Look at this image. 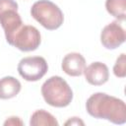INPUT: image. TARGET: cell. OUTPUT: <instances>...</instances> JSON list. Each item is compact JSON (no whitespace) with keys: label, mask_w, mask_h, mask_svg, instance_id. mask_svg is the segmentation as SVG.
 <instances>
[{"label":"cell","mask_w":126,"mask_h":126,"mask_svg":"<svg viewBox=\"0 0 126 126\" xmlns=\"http://www.w3.org/2000/svg\"><path fill=\"white\" fill-rule=\"evenodd\" d=\"M86 109L94 118L105 119L114 124H124L126 122L125 102L104 93L92 94L86 102Z\"/></svg>","instance_id":"1"},{"label":"cell","mask_w":126,"mask_h":126,"mask_svg":"<svg viewBox=\"0 0 126 126\" xmlns=\"http://www.w3.org/2000/svg\"><path fill=\"white\" fill-rule=\"evenodd\" d=\"M41 94L45 102L53 107L68 106L73 99L70 86L59 76H52L42 84Z\"/></svg>","instance_id":"2"},{"label":"cell","mask_w":126,"mask_h":126,"mask_svg":"<svg viewBox=\"0 0 126 126\" xmlns=\"http://www.w3.org/2000/svg\"><path fill=\"white\" fill-rule=\"evenodd\" d=\"M31 15L44 29L49 31L57 30L64 22L61 9L49 0H39L33 3L31 8Z\"/></svg>","instance_id":"3"},{"label":"cell","mask_w":126,"mask_h":126,"mask_svg":"<svg viewBox=\"0 0 126 126\" xmlns=\"http://www.w3.org/2000/svg\"><path fill=\"white\" fill-rule=\"evenodd\" d=\"M0 24L4 30L7 42L12 45L16 33L23 26L16 1L0 0Z\"/></svg>","instance_id":"4"},{"label":"cell","mask_w":126,"mask_h":126,"mask_svg":"<svg viewBox=\"0 0 126 126\" xmlns=\"http://www.w3.org/2000/svg\"><path fill=\"white\" fill-rule=\"evenodd\" d=\"M48 65L46 60L40 56H29L20 60L18 72L20 76L29 82L40 80L47 72Z\"/></svg>","instance_id":"5"},{"label":"cell","mask_w":126,"mask_h":126,"mask_svg":"<svg viewBox=\"0 0 126 126\" xmlns=\"http://www.w3.org/2000/svg\"><path fill=\"white\" fill-rule=\"evenodd\" d=\"M41 42V36L39 31L30 25H23L19 32L16 33L13 46L18 48L21 51H33L35 50Z\"/></svg>","instance_id":"6"},{"label":"cell","mask_w":126,"mask_h":126,"mask_svg":"<svg viewBox=\"0 0 126 126\" xmlns=\"http://www.w3.org/2000/svg\"><path fill=\"white\" fill-rule=\"evenodd\" d=\"M126 39L123 27L118 21H113L106 25L100 32V42L107 49H115Z\"/></svg>","instance_id":"7"},{"label":"cell","mask_w":126,"mask_h":126,"mask_svg":"<svg viewBox=\"0 0 126 126\" xmlns=\"http://www.w3.org/2000/svg\"><path fill=\"white\" fill-rule=\"evenodd\" d=\"M87 82L93 86H101L109 79V71L107 66L102 62H93L84 70Z\"/></svg>","instance_id":"8"},{"label":"cell","mask_w":126,"mask_h":126,"mask_svg":"<svg viewBox=\"0 0 126 126\" xmlns=\"http://www.w3.org/2000/svg\"><path fill=\"white\" fill-rule=\"evenodd\" d=\"M61 68L68 76L79 77L83 74L86 68V60L81 53L71 52L64 56Z\"/></svg>","instance_id":"9"},{"label":"cell","mask_w":126,"mask_h":126,"mask_svg":"<svg viewBox=\"0 0 126 126\" xmlns=\"http://www.w3.org/2000/svg\"><path fill=\"white\" fill-rule=\"evenodd\" d=\"M21 83L12 76H6L0 79V98L10 99L15 97L21 91Z\"/></svg>","instance_id":"10"},{"label":"cell","mask_w":126,"mask_h":126,"mask_svg":"<svg viewBox=\"0 0 126 126\" xmlns=\"http://www.w3.org/2000/svg\"><path fill=\"white\" fill-rule=\"evenodd\" d=\"M58 124L57 119L44 109L35 110L30 120L31 126H58Z\"/></svg>","instance_id":"11"},{"label":"cell","mask_w":126,"mask_h":126,"mask_svg":"<svg viewBox=\"0 0 126 126\" xmlns=\"http://www.w3.org/2000/svg\"><path fill=\"white\" fill-rule=\"evenodd\" d=\"M105 9L118 21H124L126 18V0H106Z\"/></svg>","instance_id":"12"},{"label":"cell","mask_w":126,"mask_h":126,"mask_svg":"<svg viewBox=\"0 0 126 126\" xmlns=\"http://www.w3.org/2000/svg\"><path fill=\"white\" fill-rule=\"evenodd\" d=\"M113 74L117 78H124L126 76V55L121 53L116 59V62L113 66Z\"/></svg>","instance_id":"13"},{"label":"cell","mask_w":126,"mask_h":126,"mask_svg":"<svg viewBox=\"0 0 126 126\" xmlns=\"http://www.w3.org/2000/svg\"><path fill=\"white\" fill-rule=\"evenodd\" d=\"M4 125H23V121L17 116H11L4 122Z\"/></svg>","instance_id":"14"},{"label":"cell","mask_w":126,"mask_h":126,"mask_svg":"<svg viewBox=\"0 0 126 126\" xmlns=\"http://www.w3.org/2000/svg\"><path fill=\"white\" fill-rule=\"evenodd\" d=\"M79 124L84 125V122L81 119H79L78 117H72L68 121L65 122V125H79Z\"/></svg>","instance_id":"15"}]
</instances>
